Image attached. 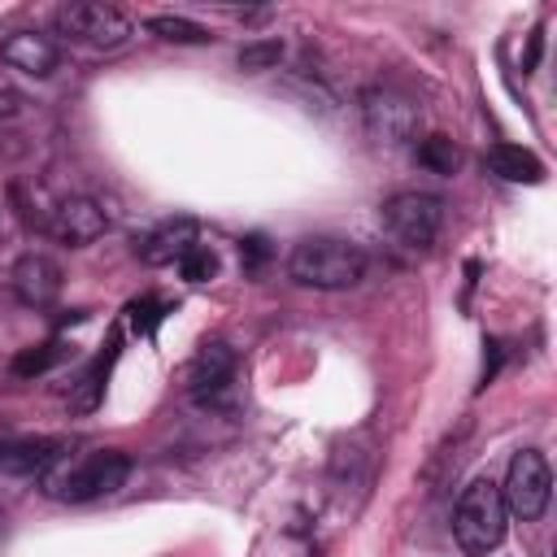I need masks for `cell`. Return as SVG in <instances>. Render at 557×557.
I'll list each match as a JSON object with an SVG mask.
<instances>
[{
    "label": "cell",
    "mask_w": 557,
    "mask_h": 557,
    "mask_svg": "<svg viewBox=\"0 0 557 557\" xmlns=\"http://www.w3.org/2000/svg\"><path fill=\"white\" fill-rule=\"evenodd\" d=\"M131 474V457L122 448H96L83 457H61L48 474H39L44 496L65 500V505H83V500H100L113 496Z\"/></svg>",
    "instance_id": "6da1fadb"
},
{
    "label": "cell",
    "mask_w": 557,
    "mask_h": 557,
    "mask_svg": "<svg viewBox=\"0 0 557 557\" xmlns=\"http://www.w3.org/2000/svg\"><path fill=\"white\" fill-rule=\"evenodd\" d=\"M287 274L300 287H318V292H344L357 287L366 278V252L348 239L335 235H309L292 248L287 257Z\"/></svg>",
    "instance_id": "7a4b0ae2"
},
{
    "label": "cell",
    "mask_w": 557,
    "mask_h": 557,
    "mask_svg": "<svg viewBox=\"0 0 557 557\" xmlns=\"http://www.w3.org/2000/svg\"><path fill=\"white\" fill-rule=\"evenodd\" d=\"M505 527H509V513H505V500H500V483L474 479L457 496V509H453V540H457V548L470 553V557H487L492 548H500Z\"/></svg>",
    "instance_id": "3957f363"
},
{
    "label": "cell",
    "mask_w": 557,
    "mask_h": 557,
    "mask_svg": "<svg viewBox=\"0 0 557 557\" xmlns=\"http://www.w3.org/2000/svg\"><path fill=\"white\" fill-rule=\"evenodd\" d=\"M52 22H57V35L87 44V48H100V52H113L131 39L126 13L113 4H100V0H70L52 13Z\"/></svg>",
    "instance_id": "277c9868"
},
{
    "label": "cell",
    "mask_w": 557,
    "mask_h": 557,
    "mask_svg": "<svg viewBox=\"0 0 557 557\" xmlns=\"http://www.w3.org/2000/svg\"><path fill=\"white\" fill-rule=\"evenodd\" d=\"M548 496H553L548 457H544L540 448L513 453V461H509V470H505V483H500L505 513H513V518H522V522H535V518L548 509Z\"/></svg>",
    "instance_id": "5b68a950"
},
{
    "label": "cell",
    "mask_w": 557,
    "mask_h": 557,
    "mask_svg": "<svg viewBox=\"0 0 557 557\" xmlns=\"http://www.w3.org/2000/svg\"><path fill=\"white\" fill-rule=\"evenodd\" d=\"M235 387H239V357L231 344L222 339H209L191 370H187V396L200 405V409H226L235 405Z\"/></svg>",
    "instance_id": "8992f818"
},
{
    "label": "cell",
    "mask_w": 557,
    "mask_h": 557,
    "mask_svg": "<svg viewBox=\"0 0 557 557\" xmlns=\"http://www.w3.org/2000/svg\"><path fill=\"white\" fill-rule=\"evenodd\" d=\"M379 218H383V226H387L400 244L426 248V244H435V235H440V226H444V200L431 196V191H396V196L383 200Z\"/></svg>",
    "instance_id": "52a82bcc"
},
{
    "label": "cell",
    "mask_w": 557,
    "mask_h": 557,
    "mask_svg": "<svg viewBox=\"0 0 557 557\" xmlns=\"http://www.w3.org/2000/svg\"><path fill=\"white\" fill-rule=\"evenodd\" d=\"M361 117L379 144H405L418 131V104L396 87H366L361 91Z\"/></svg>",
    "instance_id": "ba28073f"
},
{
    "label": "cell",
    "mask_w": 557,
    "mask_h": 557,
    "mask_svg": "<svg viewBox=\"0 0 557 557\" xmlns=\"http://www.w3.org/2000/svg\"><path fill=\"white\" fill-rule=\"evenodd\" d=\"M48 235L57 239V244H65V248H87V244H96L100 235H104V226H109V218H104V209L91 200V196H65V200H57V209L48 213Z\"/></svg>",
    "instance_id": "9c48e42d"
},
{
    "label": "cell",
    "mask_w": 557,
    "mask_h": 557,
    "mask_svg": "<svg viewBox=\"0 0 557 557\" xmlns=\"http://www.w3.org/2000/svg\"><path fill=\"white\" fill-rule=\"evenodd\" d=\"M9 287L22 305L30 309H48L61 296V265L48 252H22L9 270Z\"/></svg>",
    "instance_id": "30bf717a"
},
{
    "label": "cell",
    "mask_w": 557,
    "mask_h": 557,
    "mask_svg": "<svg viewBox=\"0 0 557 557\" xmlns=\"http://www.w3.org/2000/svg\"><path fill=\"white\" fill-rule=\"evenodd\" d=\"M196 244H200L196 218H165L144 239H135V252H139L144 265H178Z\"/></svg>",
    "instance_id": "8fae6325"
},
{
    "label": "cell",
    "mask_w": 557,
    "mask_h": 557,
    "mask_svg": "<svg viewBox=\"0 0 557 557\" xmlns=\"http://www.w3.org/2000/svg\"><path fill=\"white\" fill-rule=\"evenodd\" d=\"M65 440L57 435H30V440H0V470L4 474H17V479H35V474H48L61 457H65Z\"/></svg>",
    "instance_id": "7c38bea8"
},
{
    "label": "cell",
    "mask_w": 557,
    "mask_h": 557,
    "mask_svg": "<svg viewBox=\"0 0 557 557\" xmlns=\"http://www.w3.org/2000/svg\"><path fill=\"white\" fill-rule=\"evenodd\" d=\"M0 57H4V65L22 70V74H30V78H48V74L57 70V61H61V48H57V39L44 35V30H13V35L0 44Z\"/></svg>",
    "instance_id": "4fadbf2b"
},
{
    "label": "cell",
    "mask_w": 557,
    "mask_h": 557,
    "mask_svg": "<svg viewBox=\"0 0 557 557\" xmlns=\"http://www.w3.org/2000/svg\"><path fill=\"white\" fill-rule=\"evenodd\" d=\"M483 165L496 178H505V183H540L544 178V161L535 152L518 148V144H492L487 157H483Z\"/></svg>",
    "instance_id": "5bb4252c"
},
{
    "label": "cell",
    "mask_w": 557,
    "mask_h": 557,
    "mask_svg": "<svg viewBox=\"0 0 557 557\" xmlns=\"http://www.w3.org/2000/svg\"><path fill=\"white\" fill-rule=\"evenodd\" d=\"M413 157H418V165H426L431 174H457V165H461V148H457L448 135H426V139H418Z\"/></svg>",
    "instance_id": "9a60e30c"
},
{
    "label": "cell",
    "mask_w": 557,
    "mask_h": 557,
    "mask_svg": "<svg viewBox=\"0 0 557 557\" xmlns=\"http://www.w3.org/2000/svg\"><path fill=\"white\" fill-rule=\"evenodd\" d=\"M148 30H152L157 39H165V44H209V39H213L200 22L178 17V13H157V17H148Z\"/></svg>",
    "instance_id": "2e32d148"
},
{
    "label": "cell",
    "mask_w": 557,
    "mask_h": 557,
    "mask_svg": "<svg viewBox=\"0 0 557 557\" xmlns=\"http://www.w3.org/2000/svg\"><path fill=\"white\" fill-rule=\"evenodd\" d=\"M70 357V348L65 344H39V348H22L17 357H13V374L17 379H35V374H44V370H52L57 361H65Z\"/></svg>",
    "instance_id": "e0dca14e"
},
{
    "label": "cell",
    "mask_w": 557,
    "mask_h": 557,
    "mask_svg": "<svg viewBox=\"0 0 557 557\" xmlns=\"http://www.w3.org/2000/svg\"><path fill=\"white\" fill-rule=\"evenodd\" d=\"M278 61H283V44H278V39H252V44H244V48H239V57H235V65H239L244 74L274 70Z\"/></svg>",
    "instance_id": "ac0fdd59"
},
{
    "label": "cell",
    "mask_w": 557,
    "mask_h": 557,
    "mask_svg": "<svg viewBox=\"0 0 557 557\" xmlns=\"http://www.w3.org/2000/svg\"><path fill=\"white\" fill-rule=\"evenodd\" d=\"M165 313H170V305L157 300V296H139V300L126 305V318H131V331H135V335H152Z\"/></svg>",
    "instance_id": "d6986e66"
},
{
    "label": "cell",
    "mask_w": 557,
    "mask_h": 557,
    "mask_svg": "<svg viewBox=\"0 0 557 557\" xmlns=\"http://www.w3.org/2000/svg\"><path fill=\"white\" fill-rule=\"evenodd\" d=\"M178 274H183L187 283H209V278L218 274V257H213L205 244H196V248L178 261Z\"/></svg>",
    "instance_id": "ffe728a7"
},
{
    "label": "cell",
    "mask_w": 557,
    "mask_h": 557,
    "mask_svg": "<svg viewBox=\"0 0 557 557\" xmlns=\"http://www.w3.org/2000/svg\"><path fill=\"white\" fill-rule=\"evenodd\" d=\"M239 257H244V265H248V270H257V265L270 257L265 235H244V239H239Z\"/></svg>",
    "instance_id": "44dd1931"
},
{
    "label": "cell",
    "mask_w": 557,
    "mask_h": 557,
    "mask_svg": "<svg viewBox=\"0 0 557 557\" xmlns=\"http://www.w3.org/2000/svg\"><path fill=\"white\" fill-rule=\"evenodd\" d=\"M540 48H544V30L535 26V30H531V44H527V61H522V74H531V70H535V61H540Z\"/></svg>",
    "instance_id": "7402d4cb"
},
{
    "label": "cell",
    "mask_w": 557,
    "mask_h": 557,
    "mask_svg": "<svg viewBox=\"0 0 557 557\" xmlns=\"http://www.w3.org/2000/svg\"><path fill=\"white\" fill-rule=\"evenodd\" d=\"M0 440H9V435H4V431H0Z\"/></svg>",
    "instance_id": "603a6c76"
},
{
    "label": "cell",
    "mask_w": 557,
    "mask_h": 557,
    "mask_svg": "<svg viewBox=\"0 0 557 557\" xmlns=\"http://www.w3.org/2000/svg\"><path fill=\"white\" fill-rule=\"evenodd\" d=\"M0 235H4V231H0Z\"/></svg>",
    "instance_id": "cb8c5ba5"
}]
</instances>
